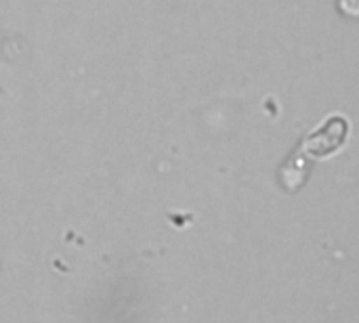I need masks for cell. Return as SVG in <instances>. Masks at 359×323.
Listing matches in <instances>:
<instances>
[{
    "instance_id": "1",
    "label": "cell",
    "mask_w": 359,
    "mask_h": 323,
    "mask_svg": "<svg viewBox=\"0 0 359 323\" xmlns=\"http://www.w3.org/2000/svg\"><path fill=\"white\" fill-rule=\"evenodd\" d=\"M339 8L343 15L359 17V0H339Z\"/></svg>"
}]
</instances>
